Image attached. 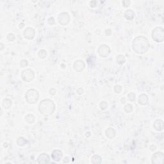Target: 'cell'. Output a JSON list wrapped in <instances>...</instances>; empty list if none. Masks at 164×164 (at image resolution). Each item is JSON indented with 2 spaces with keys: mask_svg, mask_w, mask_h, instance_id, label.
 Masks as SVG:
<instances>
[{
  "mask_svg": "<svg viewBox=\"0 0 164 164\" xmlns=\"http://www.w3.org/2000/svg\"><path fill=\"white\" fill-rule=\"evenodd\" d=\"M139 46L134 50L137 53H146L149 47V44L147 38L143 37H139L136 38L133 42V48Z\"/></svg>",
  "mask_w": 164,
  "mask_h": 164,
  "instance_id": "1",
  "label": "cell"
},
{
  "mask_svg": "<svg viewBox=\"0 0 164 164\" xmlns=\"http://www.w3.org/2000/svg\"><path fill=\"white\" fill-rule=\"evenodd\" d=\"M54 110V105L53 101L49 99L42 101L39 105V110L42 114L50 115Z\"/></svg>",
  "mask_w": 164,
  "mask_h": 164,
  "instance_id": "2",
  "label": "cell"
},
{
  "mask_svg": "<svg viewBox=\"0 0 164 164\" xmlns=\"http://www.w3.org/2000/svg\"><path fill=\"white\" fill-rule=\"evenodd\" d=\"M26 99L27 101L30 103H36L38 99V94L37 91L33 89L30 90L26 94Z\"/></svg>",
  "mask_w": 164,
  "mask_h": 164,
  "instance_id": "3",
  "label": "cell"
},
{
  "mask_svg": "<svg viewBox=\"0 0 164 164\" xmlns=\"http://www.w3.org/2000/svg\"><path fill=\"white\" fill-rule=\"evenodd\" d=\"M153 38L157 42H162L163 39V30L161 27L156 28L153 32Z\"/></svg>",
  "mask_w": 164,
  "mask_h": 164,
  "instance_id": "4",
  "label": "cell"
},
{
  "mask_svg": "<svg viewBox=\"0 0 164 164\" xmlns=\"http://www.w3.org/2000/svg\"><path fill=\"white\" fill-rule=\"evenodd\" d=\"M33 77H34V74L32 70L27 69L23 71L22 78L25 81H29L30 80H32L33 78Z\"/></svg>",
  "mask_w": 164,
  "mask_h": 164,
  "instance_id": "5",
  "label": "cell"
},
{
  "mask_svg": "<svg viewBox=\"0 0 164 164\" xmlns=\"http://www.w3.org/2000/svg\"><path fill=\"white\" fill-rule=\"evenodd\" d=\"M38 163H48L49 162V158L48 157V155L43 153L42 155H41L39 157H38Z\"/></svg>",
  "mask_w": 164,
  "mask_h": 164,
  "instance_id": "6",
  "label": "cell"
},
{
  "mask_svg": "<svg viewBox=\"0 0 164 164\" xmlns=\"http://www.w3.org/2000/svg\"><path fill=\"white\" fill-rule=\"evenodd\" d=\"M34 30L32 28H27L25 32H24V35H25V37L26 38H29V39H31V38H33L34 37Z\"/></svg>",
  "mask_w": 164,
  "mask_h": 164,
  "instance_id": "7",
  "label": "cell"
},
{
  "mask_svg": "<svg viewBox=\"0 0 164 164\" xmlns=\"http://www.w3.org/2000/svg\"><path fill=\"white\" fill-rule=\"evenodd\" d=\"M52 157H53V158L54 160H55V161H59L60 160V159L62 157V152H60V151H54L53 152V155H52Z\"/></svg>",
  "mask_w": 164,
  "mask_h": 164,
  "instance_id": "8",
  "label": "cell"
},
{
  "mask_svg": "<svg viewBox=\"0 0 164 164\" xmlns=\"http://www.w3.org/2000/svg\"><path fill=\"white\" fill-rule=\"evenodd\" d=\"M163 153H155L153 156V162L154 163L156 160H163Z\"/></svg>",
  "mask_w": 164,
  "mask_h": 164,
  "instance_id": "9",
  "label": "cell"
}]
</instances>
